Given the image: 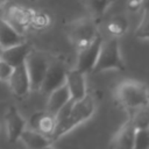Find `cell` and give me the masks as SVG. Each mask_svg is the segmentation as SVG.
<instances>
[{"instance_id":"8992f818","label":"cell","mask_w":149,"mask_h":149,"mask_svg":"<svg viewBox=\"0 0 149 149\" xmlns=\"http://www.w3.org/2000/svg\"><path fill=\"white\" fill-rule=\"evenodd\" d=\"M34 9L21 6V5H9L5 9V19L21 34H23L30 27V20Z\"/></svg>"},{"instance_id":"ffe728a7","label":"cell","mask_w":149,"mask_h":149,"mask_svg":"<svg viewBox=\"0 0 149 149\" xmlns=\"http://www.w3.org/2000/svg\"><path fill=\"white\" fill-rule=\"evenodd\" d=\"M115 0H84L85 7L92 19H100Z\"/></svg>"},{"instance_id":"4316f807","label":"cell","mask_w":149,"mask_h":149,"mask_svg":"<svg viewBox=\"0 0 149 149\" xmlns=\"http://www.w3.org/2000/svg\"><path fill=\"white\" fill-rule=\"evenodd\" d=\"M7 1H8V0H0V9H1V8H3V7L6 6Z\"/></svg>"},{"instance_id":"7a4b0ae2","label":"cell","mask_w":149,"mask_h":149,"mask_svg":"<svg viewBox=\"0 0 149 149\" xmlns=\"http://www.w3.org/2000/svg\"><path fill=\"white\" fill-rule=\"evenodd\" d=\"M148 92L149 90L143 83L127 79L116 86L115 98L122 107L129 111L148 102Z\"/></svg>"},{"instance_id":"3957f363","label":"cell","mask_w":149,"mask_h":149,"mask_svg":"<svg viewBox=\"0 0 149 149\" xmlns=\"http://www.w3.org/2000/svg\"><path fill=\"white\" fill-rule=\"evenodd\" d=\"M125 62L120 51V43L118 37L111 36L107 40H102L99 55L93 68L94 73L106 70H123Z\"/></svg>"},{"instance_id":"f546056e","label":"cell","mask_w":149,"mask_h":149,"mask_svg":"<svg viewBox=\"0 0 149 149\" xmlns=\"http://www.w3.org/2000/svg\"><path fill=\"white\" fill-rule=\"evenodd\" d=\"M0 52H1V48H0Z\"/></svg>"},{"instance_id":"603a6c76","label":"cell","mask_w":149,"mask_h":149,"mask_svg":"<svg viewBox=\"0 0 149 149\" xmlns=\"http://www.w3.org/2000/svg\"><path fill=\"white\" fill-rule=\"evenodd\" d=\"M134 149H149V135L147 128L137 129L134 140Z\"/></svg>"},{"instance_id":"e0dca14e","label":"cell","mask_w":149,"mask_h":149,"mask_svg":"<svg viewBox=\"0 0 149 149\" xmlns=\"http://www.w3.org/2000/svg\"><path fill=\"white\" fill-rule=\"evenodd\" d=\"M23 41V34L19 33L5 17L0 16V48L5 49Z\"/></svg>"},{"instance_id":"ac0fdd59","label":"cell","mask_w":149,"mask_h":149,"mask_svg":"<svg viewBox=\"0 0 149 149\" xmlns=\"http://www.w3.org/2000/svg\"><path fill=\"white\" fill-rule=\"evenodd\" d=\"M128 28H129V20L125 14H116L112 16L106 24V29L108 34L114 37H121L122 35L126 34Z\"/></svg>"},{"instance_id":"ba28073f","label":"cell","mask_w":149,"mask_h":149,"mask_svg":"<svg viewBox=\"0 0 149 149\" xmlns=\"http://www.w3.org/2000/svg\"><path fill=\"white\" fill-rule=\"evenodd\" d=\"M8 86L12 91V93L19 98L26 97L30 91V80L27 72L26 64H20L15 68H13L8 79H7Z\"/></svg>"},{"instance_id":"8fae6325","label":"cell","mask_w":149,"mask_h":149,"mask_svg":"<svg viewBox=\"0 0 149 149\" xmlns=\"http://www.w3.org/2000/svg\"><path fill=\"white\" fill-rule=\"evenodd\" d=\"M137 128L128 119L111 139V147L115 149H134V140Z\"/></svg>"},{"instance_id":"2e32d148","label":"cell","mask_w":149,"mask_h":149,"mask_svg":"<svg viewBox=\"0 0 149 149\" xmlns=\"http://www.w3.org/2000/svg\"><path fill=\"white\" fill-rule=\"evenodd\" d=\"M71 99L70 91L64 83L59 87L55 88L48 94V101H47V111L51 114H56L69 100Z\"/></svg>"},{"instance_id":"83f0119b","label":"cell","mask_w":149,"mask_h":149,"mask_svg":"<svg viewBox=\"0 0 149 149\" xmlns=\"http://www.w3.org/2000/svg\"><path fill=\"white\" fill-rule=\"evenodd\" d=\"M147 132H148V135H149V126L147 127Z\"/></svg>"},{"instance_id":"d4e9b609","label":"cell","mask_w":149,"mask_h":149,"mask_svg":"<svg viewBox=\"0 0 149 149\" xmlns=\"http://www.w3.org/2000/svg\"><path fill=\"white\" fill-rule=\"evenodd\" d=\"M128 8L130 10H137V9H140V0H129L128 1Z\"/></svg>"},{"instance_id":"6da1fadb","label":"cell","mask_w":149,"mask_h":149,"mask_svg":"<svg viewBox=\"0 0 149 149\" xmlns=\"http://www.w3.org/2000/svg\"><path fill=\"white\" fill-rule=\"evenodd\" d=\"M94 111H95V100L91 94L86 93L84 98L73 101V105L66 119L56 125L55 132L52 134V140L54 141L58 140L59 137L64 136L73 128L79 126L80 123L87 121L94 114Z\"/></svg>"},{"instance_id":"7402d4cb","label":"cell","mask_w":149,"mask_h":149,"mask_svg":"<svg viewBox=\"0 0 149 149\" xmlns=\"http://www.w3.org/2000/svg\"><path fill=\"white\" fill-rule=\"evenodd\" d=\"M135 36L141 40H149V12L142 10V17L135 29Z\"/></svg>"},{"instance_id":"9a60e30c","label":"cell","mask_w":149,"mask_h":149,"mask_svg":"<svg viewBox=\"0 0 149 149\" xmlns=\"http://www.w3.org/2000/svg\"><path fill=\"white\" fill-rule=\"evenodd\" d=\"M19 140H21L22 143L29 149L49 148L52 146V142H54V140L50 136H47L31 128H24Z\"/></svg>"},{"instance_id":"d6986e66","label":"cell","mask_w":149,"mask_h":149,"mask_svg":"<svg viewBox=\"0 0 149 149\" xmlns=\"http://www.w3.org/2000/svg\"><path fill=\"white\" fill-rule=\"evenodd\" d=\"M129 119L133 121L137 129L147 128L149 126V101L129 109Z\"/></svg>"},{"instance_id":"9c48e42d","label":"cell","mask_w":149,"mask_h":149,"mask_svg":"<svg viewBox=\"0 0 149 149\" xmlns=\"http://www.w3.org/2000/svg\"><path fill=\"white\" fill-rule=\"evenodd\" d=\"M65 78H66V70L62 63L59 62L49 63L40 91L44 94H49L51 91L63 85L65 83Z\"/></svg>"},{"instance_id":"484cf974","label":"cell","mask_w":149,"mask_h":149,"mask_svg":"<svg viewBox=\"0 0 149 149\" xmlns=\"http://www.w3.org/2000/svg\"><path fill=\"white\" fill-rule=\"evenodd\" d=\"M140 9L149 12V0H140Z\"/></svg>"},{"instance_id":"cb8c5ba5","label":"cell","mask_w":149,"mask_h":149,"mask_svg":"<svg viewBox=\"0 0 149 149\" xmlns=\"http://www.w3.org/2000/svg\"><path fill=\"white\" fill-rule=\"evenodd\" d=\"M12 70H13V68L0 57V80L7 81V79H8Z\"/></svg>"},{"instance_id":"7c38bea8","label":"cell","mask_w":149,"mask_h":149,"mask_svg":"<svg viewBox=\"0 0 149 149\" xmlns=\"http://www.w3.org/2000/svg\"><path fill=\"white\" fill-rule=\"evenodd\" d=\"M65 84L70 91L71 99L74 101L84 98L86 95V77L85 73L77 68L66 71Z\"/></svg>"},{"instance_id":"277c9868","label":"cell","mask_w":149,"mask_h":149,"mask_svg":"<svg viewBox=\"0 0 149 149\" xmlns=\"http://www.w3.org/2000/svg\"><path fill=\"white\" fill-rule=\"evenodd\" d=\"M98 35L95 20L91 16L79 17L69 26V37L77 50L87 47Z\"/></svg>"},{"instance_id":"f1b7e54d","label":"cell","mask_w":149,"mask_h":149,"mask_svg":"<svg viewBox=\"0 0 149 149\" xmlns=\"http://www.w3.org/2000/svg\"><path fill=\"white\" fill-rule=\"evenodd\" d=\"M148 101H149V92H148Z\"/></svg>"},{"instance_id":"5bb4252c","label":"cell","mask_w":149,"mask_h":149,"mask_svg":"<svg viewBox=\"0 0 149 149\" xmlns=\"http://www.w3.org/2000/svg\"><path fill=\"white\" fill-rule=\"evenodd\" d=\"M28 128L35 129L47 136H50L52 139V134L56 128V118L54 114L47 112H36L34 113L29 121H28Z\"/></svg>"},{"instance_id":"30bf717a","label":"cell","mask_w":149,"mask_h":149,"mask_svg":"<svg viewBox=\"0 0 149 149\" xmlns=\"http://www.w3.org/2000/svg\"><path fill=\"white\" fill-rule=\"evenodd\" d=\"M26 126L27 122L24 118L20 114L17 108L14 106L9 107L5 114V128H6V135L8 142L9 143L16 142L20 139Z\"/></svg>"},{"instance_id":"4fadbf2b","label":"cell","mask_w":149,"mask_h":149,"mask_svg":"<svg viewBox=\"0 0 149 149\" xmlns=\"http://www.w3.org/2000/svg\"><path fill=\"white\" fill-rule=\"evenodd\" d=\"M31 51V47L28 42L23 41L21 43L7 47L5 49H1L0 57L7 62L12 68H15L20 64H23L26 62L27 56Z\"/></svg>"},{"instance_id":"52a82bcc","label":"cell","mask_w":149,"mask_h":149,"mask_svg":"<svg viewBox=\"0 0 149 149\" xmlns=\"http://www.w3.org/2000/svg\"><path fill=\"white\" fill-rule=\"evenodd\" d=\"M101 42H102V37H100L98 35L87 47H85L80 50H77L78 56H77L76 68L78 70H80L81 72H84L85 74L93 71V68L95 65V62H97V58L99 55Z\"/></svg>"},{"instance_id":"5b68a950","label":"cell","mask_w":149,"mask_h":149,"mask_svg":"<svg viewBox=\"0 0 149 149\" xmlns=\"http://www.w3.org/2000/svg\"><path fill=\"white\" fill-rule=\"evenodd\" d=\"M49 63L50 62L44 54L33 50V49L27 56L24 64H26L27 72L29 76L31 91H40V87L43 81L47 69L49 66Z\"/></svg>"},{"instance_id":"44dd1931","label":"cell","mask_w":149,"mask_h":149,"mask_svg":"<svg viewBox=\"0 0 149 149\" xmlns=\"http://www.w3.org/2000/svg\"><path fill=\"white\" fill-rule=\"evenodd\" d=\"M50 22H51V19L45 12L34 10V13L31 15L29 28L35 29V30H43V29H47L50 26Z\"/></svg>"}]
</instances>
